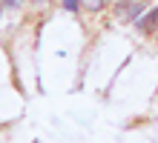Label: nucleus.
<instances>
[{
  "mask_svg": "<svg viewBox=\"0 0 158 143\" xmlns=\"http://www.w3.org/2000/svg\"><path fill=\"white\" fill-rule=\"evenodd\" d=\"M144 14V0H121L118 3V17L121 20H138Z\"/></svg>",
  "mask_w": 158,
  "mask_h": 143,
  "instance_id": "obj_1",
  "label": "nucleus"
},
{
  "mask_svg": "<svg viewBox=\"0 0 158 143\" xmlns=\"http://www.w3.org/2000/svg\"><path fill=\"white\" fill-rule=\"evenodd\" d=\"M135 26H138V32H144V34H150L152 29H158V9H152V12L144 14V17H138Z\"/></svg>",
  "mask_w": 158,
  "mask_h": 143,
  "instance_id": "obj_2",
  "label": "nucleus"
},
{
  "mask_svg": "<svg viewBox=\"0 0 158 143\" xmlns=\"http://www.w3.org/2000/svg\"><path fill=\"white\" fill-rule=\"evenodd\" d=\"M106 0H86V9H92V12H98V9H104Z\"/></svg>",
  "mask_w": 158,
  "mask_h": 143,
  "instance_id": "obj_3",
  "label": "nucleus"
},
{
  "mask_svg": "<svg viewBox=\"0 0 158 143\" xmlns=\"http://www.w3.org/2000/svg\"><path fill=\"white\" fill-rule=\"evenodd\" d=\"M63 6H66V12H78V0H63Z\"/></svg>",
  "mask_w": 158,
  "mask_h": 143,
  "instance_id": "obj_4",
  "label": "nucleus"
},
{
  "mask_svg": "<svg viewBox=\"0 0 158 143\" xmlns=\"http://www.w3.org/2000/svg\"><path fill=\"white\" fill-rule=\"evenodd\" d=\"M6 6H12V9H17V6H20V0H6Z\"/></svg>",
  "mask_w": 158,
  "mask_h": 143,
  "instance_id": "obj_5",
  "label": "nucleus"
},
{
  "mask_svg": "<svg viewBox=\"0 0 158 143\" xmlns=\"http://www.w3.org/2000/svg\"><path fill=\"white\" fill-rule=\"evenodd\" d=\"M35 3H46V0H35Z\"/></svg>",
  "mask_w": 158,
  "mask_h": 143,
  "instance_id": "obj_6",
  "label": "nucleus"
}]
</instances>
